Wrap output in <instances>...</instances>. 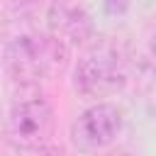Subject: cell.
<instances>
[{
	"label": "cell",
	"instance_id": "obj_2",
	"mask_svg": "<svg viewBox=\"0 0 156 156\" xmlns=\"http://www.w3.org/2000/svg\"><path fill=\"white\" fill-rule=\"evenodd\" d=\"M54 134V112L51 107L34 98L17 102L7 115V136L22 149H39Z\"/></svg>",
	"mask_w": 156,
	"mask_h": 156
},
{
	"label": "cell",
	"instance_id": "obj_3",
	"mask_svg": "<svg viewBox=\"0 0 156 156\" xmlns=\"http://www.w3.org/2000/svg\"><path fill=\"white\" fill-rule=\"evenodd\" d=\"M122 127V115L117 107L112 105H95L90 110H85L71 129L73 144L83 151H93V149H102L107 146L117 132Z\"/></svg>",
	"mask_w": 156,
	"mask_h": 156
},
{
	"label": "cell",
	"instance_id": "obj_1",
	"mask_svg": "<svg viewBox=\"0 0 156 156\" xmlns=\"http://www.w3.org/2000/svg\"><path fill=\"white\" fill-rule=\"evenodd\" d=\"M66 63V49L58 39L44 34L17 37L5 49V66L17 80H37L39 76L61 71Z\"/></svg>",
	"mask_w": 156,
	"mask_h": 156
},
{
	"label": "cell",
	"instance_id": "obj_4",
	"mask_svg": "<svg viewBox=\"0 0 156 156\" xmlns=\"http://www.w3.org/2000/svg\"><path fill=\"white\" fill-rule=\"evenodd\" d=\"M76 85H80V90H85L88 95L112 93L122 85V73H117L115 63H110L107 58L88 56L76 71Z\"/></svg>",
	"mask_w": 156,
	"mask_h": 156
},
{
	"label": "cell",
	"instance_id": "obj_6",
	"mask_svg": "<svg viewBox=\"0 0 156 156\" xmlns=\"http://www.w3.org/2000/svg\"><path fill=\"white\" fill-rule=\"evenodd\" d=\"M41 156H63L61 151H46V154H41Z\"/></svg>",
	"mask_w": 156,
	"mask_h": 156
},
{
	"label": "cell",
	"instance_id": "obj_5",
	"mask_svg": "<svg viewBox=\"0 0 156 156\" xmlns=\"http://www.w3.org/2000/svg\"><path fill=\"white\" fill-rule=\"evenodd\" d=\"M127 7H129V0H105L107 15H122Z\"/></svg>",
	"mask_w": 156,
	"mask_h": 156
}]
</instances>
